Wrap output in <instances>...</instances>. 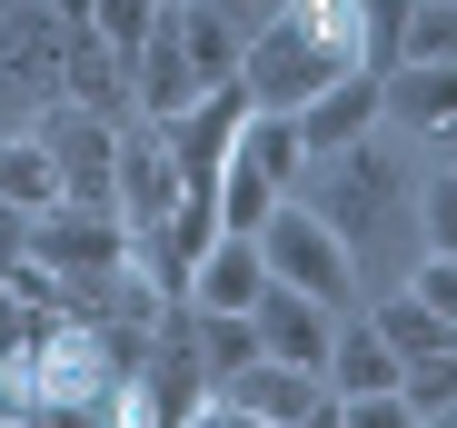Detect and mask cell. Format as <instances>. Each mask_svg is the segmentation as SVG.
<instances>
[{"label": "cell", "instance_id": "1", "mask_svg": "<svg viewBox=\"0 0 457 428\" xmlns=\"http://www.w3.org/2000/svg\"><path fill=\"white\" fill-rule=\"evenodd\" d=\"M298 199L348 239L358 279H408V259H418V170H398L378 130L338 139V150H309Z\"/></svg>", "mask_w": 457, "mask_h": 428}, {"label": "cell", "instance_id": "2", "mask_svg": "<svg viewBox=\"0 0 457 428\" xmlns=\"http://www.w3.org/2000/svg\"><path fill=\"white\" fill-rule=\"evenodd\" d=\"M298 170H309V139H298V110H239V130H228V160H219V230H249L298 189Z\"/></svg>", "mask_w": 457, "mask_h": 428}, {"label": "cell", "instance_id": "3", "mask_svg": "<svg viewBox=\"0 0 457 428\" xmlns=\"http://www.w3.org/2000/svg\"><path fill=\"white\" fill-rule=\"evenodd\" d=\"M30 259H40V279L60 290V309H90L110 279L129 269V230H120V209L50 199V209H30Z\"/></svg>", "mask_w": 457, "mask_h": 428}, {"label": "cell", "instance_id": "4", "mask_svg": "<svg viewBox=\"0 0 457 428\" xmlns=\"http://www.w3.org/2000/svg\"><path fill=\"white\" fill-rule=\"evenodd\" d=\"M259 259H269V279H288V290L328 299L338 319H348V309H358V290H368V279H358V259H348V239H338V230H328L298 189L259 220Z\"/></svg>", "mask_w": 457, "mask_h": 428}, {"label": "cell", "instance_id": "5", "mask_svg": "<svg viewBox=\"0 0 457 428\" xmlns=\"http://www.w3.org/2000/svg\"><path fill=\"white\" fill-rule=\"evenodd\" d=\"M328 80H348V70H328V50L309 40V21H298V11L259 21L249 50H239V100H249V110H298V100L328 90Z\"/></svg>", "mask_w": 457, "mask_h": 428}, {"label": "cell", "instance_id": "6", "mask_svg": "<svg viewBox=\"0 0 457 428\" xmlns=\"http://www.w3.org/2000/svg\"><path fill=\"white\" fill-rule=\"evenodd\" d=\"M60 0H0V130L60 100Z\"/></svg>", "mask_w": 457, "mask_h": 428}, {"label": "cell", "instance_id": "7", "mask_svg": "<svg viewBox=\"0 0 457 428\" xmlns=\"http://www.w3.org/2000/svg\"><path fill=\"white\" fill-rule=\"evenodd\" d=\"M30 130L50 139V160H60V199H90V209H120V120L110 110H80V100H40Z\"/></svg>", "mask_w": 457, "mask_h": 428}, {"label": "cell", "instance_id": "8", "mask_svg": "<svg viewBox=\"0 0 457 428\" xmlns=\"http://www.w3.org/2000/svg\"><path fill=\"white\" fill-rule=\"evenodd\" d=\"M328 408V379L319 369H288V359H259L249 369H228V379H209V418H259V428H288V418H319Z\"/></svg>", "mask_w": 457, "mask_h": 428}, {"label": "cell", "instance_id": "9", "mask_svg": "<svg viewBox=\"0 0 457 428\" xmlns=\"http://www.w3.org/2000/svg\"><path fill=\"white\" fill-rule=\"evenodd\" d=\"M120 230H160L170 209H179V150H170V130H149V120H129L120 130Z\"/></svg>", "mask_w": 457, "mask_h": 428}, {"label": "cell", "instance_id": "10", "mask_svg": "<svg viewBox=\"0 0 457 428\" xmlns=\"http://www.w3.org/2000/svg\"><path fill=\"white\" fill-rule=\"evenodd\" d=\"M199 100H209V80L189 70V50H179V30H170V11H160V30L129 50V110H139L149 130H170V120H189Z\"/></svg>", "mask_w": 457, "mask_h": 428}, {"label": "cell", "instance_id": "11", "mask_svg": "<svg viewBox=\"0 0 457 428\" xmlns=\"http://www.w3.org/2000/svg\"><path fill=\"white\" fill-rule=\"evenodd\" d=\"M378 130L457 139V60H398L388 80H378Z\"/></svg>", "mask_w": 457, "mask_h": 428}, {"label": "cell", "instance_id": "12", "mask_svg": "<svg viewBox=\"0 0 457 428\" xmlns=\"http://www.w3.org/2000/svg\"><path fill=\"white\" fill-rule=\"evenodd\" d=\"M328 339H338V309H328V299L288 290V279H269V290H259V348H269V359L328 379Z\"/></svg>", "mask_w": 457, "mask_h": 428}, {"label": "cell", "instance_id": "13", "mask_svg": "<svg viewBox=\"0 0 457 428\" xmlns=\"http://www.w3.org/2000/svg\"><path fill=\"white\" fill-rule=\"evenodd\" d=\"M259 290H269L259 239H249V230H219V239L189 259V299H179V309H259Z\"/></svg>", "mask_w": 457, "mask_h": 428}, {"label": "cell", "instance_id": "14", "mask_svg": "<svg viewBox=\"0 0 457 428\" xmlns=\"http://www.w3.org/2000/svg\"><path fill=\"white\" fill-rule=\"evenodd\" d=\"M368 130H378V80L368 70H348V80L298 100V139H309V150H338V139H368Z\"/></svg>", "mask_w": 457, "mask_h": 428}, {"label": "cell", "instance_id": "15", "mask_svg": "<svg viewBox=\"0 0 457 428\" xmlns=\"http://www.w3.org/2000/svg\"><path fill=\"white\" fill-rule=\"evenodd\" d=\"M170 30H179V50H189V70L219 90V80H239V50H249V30L239 21H219L209 0H170Z\"/></svg>", "mask_w": 457, "mask_h": 428}, {"label": "cell", "instance_id": "16", "mask_svg": "<svg viewBox=\"0 0 457 428\" xmlns=\"http://www.w3.org/2000/svg\"><path fill=\"white\" fill-rule=\"evenodd\" d=\"M0 199H21V209H50L60 199V160H50V139L30 120L0 130Z\"/></svg>", "mask_w": 457, "mask_h": 428}, {"label": "cell", "instance_id": "17", "mask_svg": "<svg viewBox=\"0 0 457 428\" xmlns=\"http://www.w3.org/2000/svg\"><path fill=\"white\" fill-rule=\"evenodd\" d=\"M368 319H378V339H388L398 359H428V348H447V339H457V319H437V309H428V299H408V290H388Z\"/></svg>", "mask_w": 457, "mask_h": 428}, {"label": "cell", "instance_id": "18", "mask_svg": "<svg viewBox=\"0 0 457 428\" xmlns=\"http://www.w3.org/2000/svg\"><path fill=\"white\" fill-rule=\"evenodd\" d=\"M398 399H408V418H447L457 408V339L428 348V359H398Z\"/></svg>", "mask_w": 457, "mask_h": 428}, {"label": "cell", "instance_id": "19", "mask_svg": "<svg viewBox=\"0 0 457 428\" xmlns=\"http://www.w3.org/2000/svg\"><path fill=\"white\" fill-rule=\"evenodd\" d=\"M398 60H457V0H408Z\"/></svg>", "mask_w": 457, "mask_h": 428}, {"label": "cell", "instance_id": "20", "mask_svg": "<svg viewBox=\"0 0 457 428\" xmlns=\"http://www.w3.org/2000/svg\"><path fill=\"white\" fill-rule=\"evenodd\" d=\"M418 249H457V160L418 170Z\"/></svg>", "mask_w": 457, "mask_h": 428}, {"label": "cell", "instance_id": "21", "mask_svg": "<svg viewBox=\"0 0 457 428\" xmlns=\"http://www.w3.org/2000/svg\"><path fill=\"white\" fill-rule=\"evenodd\" d=\"M40 309H50V299H21L11 279H0V359H11V348L30 339V319H40Z\"/></svg>", "mask_w": 457, "mask_h": 428}, {"label": "cell", "instance_id": "22", "mask_svg": "<svg viewBox=\"0 0 457 428\" xmlns=\"http://www.w3.org/2000/svg\"><path fill=\"white\" fill-rule=\"evenodd\" d=\"M209 11H219V21H239V30H259V21L288 11V0H209Z\"/></svg>", "mask_w": 457, "mask_h": 428}]
</instances>
